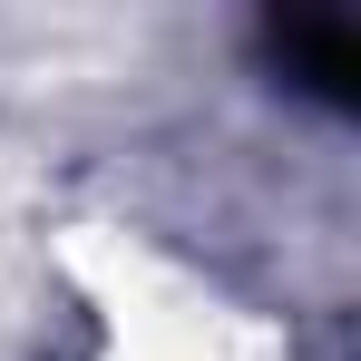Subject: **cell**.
Returning <instances> with one entry per match:
<instances>
[{
	"label": "cell",
	"instance_id": "cell-1",
	"mask_svg": "<svg viewBox=\"0 0 361 361\" xmlns=\"http://www.w3.org/2000/svg\"><path fill=\"white\" fill-rule=\"evenodd\" d=\"M264 59L283 68L302 98H322V108H352L361 98V39H352V20H332V10L264 20Z\"/></svg>",
	"mask_w": 361,
	"mask_h": 361
}]
</instances>
